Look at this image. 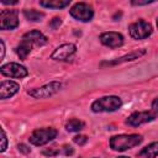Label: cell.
<instances>
[{
    "instance_id": "obj_1",
    "label": "cell",
    "mask_w": 158,
    "mask_h": 158,
    "mask_svg": "<svg viewBox=\"0 0 158 158\" xmlns=\"http://www.w3.org/2000/svg\"><path fill=\"white\" fill-rule=\"evenodd\" d=\"M143 141V137L137 133H131V135H116L110 138V147L114 151L117 152H123L130 148H133L138 144H141Z\"/></svg>"
},
{
    "instance_id": "obj_2",
    "label": "cell",
    "mask_w": 158,
    "mask_h": 158,
    "mask_svg": "<svg viewBox=\"0 0 158 158\" xmlns=\"http://www.w3.org/2000/svg\"><path fill=\"white\" fill-rule=\"evenodd\" d=\"M122 105V100L116 96V95H107V96H102L96 99L90 109L93 112H112L116 111L121 107Z\"/></svg>"
},
{
    "instance_id": "obj_3",
    "label": "cell",
    "mask_w": 158,
    "mask_h": 158,
    "mask_svg": "<svg viewBox=\"0 0 158 158\" xmlns=\"http://www.w3.org/2000/svg\"><path fill=\"white\" fill-rule=\"evenodd\" d=\"M57 137V130L52 127H44V128H37L35 130L30 136V143L33 146H43L48 142L53 141Z\"/></svg>"
},
{
    "instance_id": "obj_4",
    "label": "cell",
    "mask_w": 158,
    "mask_h": 158,
    "mask_svg": "<svg viewBox=\"0 0 158 158\" xmlns=\"http://www.w3.org/2000/svg\"><path fill=\"white\" fill-rule=\"evenodd\" d=\"M128 32L133 40H144L152 35L153 28L149 22L144 20H138L128 26Z\"/></svg>"
},
{
    "instance_id": "obj_5",
    "label": "cell",
    "mask_w": 158,
    "mask_h": 158,
    "mask_svg": "<svg viewBox=\"0 0 158 158\" xmlns=\"http://www.w3.org/2000/svg\"><path fill=\"white\" fill-rule=\"evenodd\" d=\"M69 14H70V16L73 19H75L78 21H81V22H89L94 17L93 7L86 2H77V4H74L70 7Z\"/></svg>"
},
{
    "instance_id": "obj_6",
    "label": "cell",
    "mask_w": 158,
    "mask_h": 158,
    "mask_svg": "<svg viewBox=\"0 0 158 158\" xmlns=\"http://www.w3.org/2000/svg\"><path fill=\"white\" fill-rule=\"evenodd\" d=\"M62 88V83L59 81H51L41 88H36L32 90H28L27 94L32 96L33 99H47L54 94H57Z\"/></svg>"
},
{
    "instance_id": "obj_7",
    "label": "cell",
    "mask_w": 158,
    "mask_h": 158,
    "mask_svg": "<svg viewBox=\"0 0 158 158\" xmlns=\"http://www.w3.org/2000/svg\"><path fill=\"white\" fill-rule=\"evenodd\" d=\"M19 26L17 10H2L0 12V28L2 31L15 30Z\"/></svg>"
},
{
    "instance_id": "obj_8",
    "label": "cell",
    "mask_w": 158,
    "mask_h": 158,
    "mask_svg": "<svg viewBox=\"0 0 158 158\" xmlns=\"http://www.w3.org/2000/svg\"><path fill=\"white\" fill-rule=\"evenodd\" d=\"M0 73L5 77L17 78V79H21V78H25L28 75V72L23 65L19 64V63H14V62L2 64L0 67Z\"/></svg>"
},
{
    "instance_id": "obj_9",
    "label": "cell",
    "mask_w": 158,
    "mask_h": 158,
    "mask_svg": "<svg viewBox=\"0 0 158 158\" xmlns=\"http://www.w3.org/2000/svg\"><path fill=\"white\" fill-rule=\"evenodd\" d=\"M157 114L154 111H137V112H133L127 118H126V123L128 126H132V127H137V126H141L143 123H147V122H151L156 118Z\"/></svg>"
},
{
    "instance_id": "obj_10",
    "label": "cell",
    "mask_w": 158,
    "mask_h": 158,
    "mask_svg": "<svg viewBox=\"0 0 158 158\" xmlns=\"http://www.w3.org/2000/svg\"><path fill=\"white\" fill-rule=\"evenodd\" d=\"M99 40L104 46H106L109 48H118V47H121L123 44V41H125V38H123V36L121 33L114 32V31H109V32L101 33Z\"/></svg>"
},
{
    "instance_id": "obj_11",
    "label": "cell",
    "mask_w": 158,
    "mask_h": 158,
    "mask_svg": "<svg viewBox=\"0 0 158 158\" xmlns=\"http://www.w3.org/2000/svg\"><path fill=\"white\" fill-rule=\"evenodd\" d=\"M77 51V46L74 43H63L59 47H57L53 53L51 54V58L54 60H68Z\"/></svg>"
},
{
    "instance_id": "obj_12",
    "label": "cell",
    "mask_w": 158,
    "mask_h": 158,
    "mask_svg": "<svg viewBox=\"0 0 158 158\" xmlns=\"http://www.w3.org/2000/svg\"><path fill=\"white\" fill-rule=\"evenodd\" d=\"M20 90V84L12 80H4L0 84V99L5 100L14 96Z\"/></svg>"
},
{
    "instance_id": "obj_13",
    "label": "cell",
    "mask_w": 158,
    "mask_h": 158,
    "mask_svg": "<svg viewBox=\"0 0 158 158\" xmlns=\"http://www.w3.org/2000/svg\"><path fill=\"white\" fill-rule=\"evenodd\" d=\"M22 40L23 41H27L30 42L32 46H36V47H41V46H44L47 43V37L40 32L38 30H32V31H28L26 32L23 36H22Z\"/></svg>"
},
{
    "instance_id": "obj_14",
    "label": "cell",
    "mask_w": 158,
    "mask_h": 158,
    "mask_svg": "<svg viewBox=\"0 0 158 158\" xmlns=\"http://www.w3.org/2000/svg\"><path fill=\"white\" fill-rule=\"evenodd\" d=\"M146 53L144 49H137V51H133L121 58H117L115 60H111V62H105L102 63V65H116V64H121V63H125V62H131V60H135V59H138L139 57H142L143 54Z\"/></svg>"
},
{
    "instance_id": "obj_15",
    "label": "cell",
    "mask_w": 158,
    "mask_h": 158,
    "mask_svg": "<svg viewBox=\"0 0 158 158\" xmlns=\"http://www.w3.org/2000/svg\"><path fill=\"white\" fill-rule=\"evenodd\" d=\"M138 156L142 158H156L158 156V142H152L138 152Z\"/></svg>"
},
{
    "instance_id": "obj_16",
    "label": "cell",
    "mask_w": 158,
    "mask_h": 158,
    "mask_svg": "<svg viewBox=\"0 0 158 158\" xmlns=\"http://www.w3.org/2000/svg\"><path fill=\"white\" fill-rule=\"evenodd\" d=\"M70 4V0H41L40 5L47 9H64Z\"/></svg>"
},
{
    "instance_id": "obj_17",
    "label": "cell",
    "mask_w": 158,
    "mask_h": 158,
    "mask_svg": "<svg viewBox=\"0 0 158 158\" xmlns=\"http://www.w3.org/2000/svg\"><path fill=\"white\" fill-rule=\"evenodd\" d=\"M32 47H33V46H32L30 42L21 40V42H20V43L17 44V47H16V53H17V56L20 57V59L25 60V59L27 58V56L31 53Z\"/></svg>"
},
{
    "instance_id": "obj_18",
    "label": "cell",
    "mask_w": 158,
    "mask_h": 158,
    "mask_svg": "<svg viewBox=\"0 0 158 158\" xmlns=\"http://www.w3.org/2000/svg\"><path fill=\"white\" fill-rule=\"evenodd\" d=\"M23 16L26 17V20L32 21V22H38L44 17V12L35 10V9H30V10H23Z\"/></svg>"
},
{
    "instance_id": "obj_19",
    "label": "cell",
    "mask_w": 158,
    "mask_h": 158,
    "mask_svg": "<svg viewBox=\"0 0 158 158\" xmlns=\"http://www.w3.org/2000/svg\"><path fill=\"white\" fill-rule=\"evenodd\" d=\"M85 127V123L78 118H72L65 123V130L68 132H79Z\"/></svg>"
},
{
    "instance_id": "obj_20",
    "label": "cell",
    "mask_w": 158,
    "mask_h": 158,
    "mask_svg": "<svg viewBox=\"0 0 158 158\" xmlns=\"http://www.w3.org/2000/svg\"><path fill=\"white\" fill-rule=\"evenodd\" d=\"M73 142L79 146H84L88 142V137L85 135H77L75 137H73Z\"/></svg>"
},
{
    "instance_id": "obj_21",
    "label": "cell",
    "mask_w": 158,
    "mask_h": 158,
    "mask_svg": "<svg viewBox=\"0 0 158 158\" xmlns=\"http://www.w3.org/2000/svg\"><path fill=\"white\" fill-rule=\"evenodd\" d=\"M42 153H43L44 156H49V157H54V156H57V154H59V153H60V151H59V148H56V147H52V148H46V149H43V151H42Z\"/></svg>"
},
{
    "instance_id": "obj_22",
    "label": "cell",
    "mask_w": 158,
    "mask_h": 158,
    "mask_svg": "<svg viewBox=\"0 0 158 158\" xmlns=\"http://www.w3.org/2000/svg\"><path fill=\"white\" fill-rule=\"evenodd\" d=\"M7 148V138H6V133L4 131V128H1V147H0V152H5Z\"/></svg>"
},
{
    "instance_id": "obj_23",
    "label": "cell",
    "mask_w": 158,
    "mask_h": 158,
    "mask_svg": "<svg viewBox=\"0 0 158 158\" xmlns=\"http://www.w3.org/2000/svg\"><path fill=\"white\" fill-rule=\"evenodd\" d=\"M60 25H62V19H60V17H53V19L51 20V22H49V27H51L52 30L59 28Z\"/></svg>"
},
{
    "instance_id": "obj_24",
    "label": "cell",
    "mask_w": 158,
    "mask_h": 158,
    "mask_svg": "<svg viewBox=\"0 0 158 158\" xmlns=\"http://www.w3.org/2000/svg\"><path fill=\"white\" fill-rule=\"evenodd\" d=\"M59 151H60V153L62 154H64V156H70V154H73V148L70 147V146H68V144H64L62 148H59Z\"/></svg>"
},
{
    "instance_id": "obj_25",
    "label": "cell",
    "mask_w": 158,
    "mask_h": 158,
    "mask_svg": "<svg viewBox=\"0 0 158 158\" xmlns=\"http://www.w3.org/2000/svg\"><path fill=\"white\" fill-rule=\"evenodd\" d=\"M152 2H154L153 0H132L131 1V4L132 5H137V6H139V5H148V4H152Z\"/></svg>"
},
{
    "instance_id": "obj_26",
    "label": "cell",
    "mask_w": 158,
    "mask_h": 158,
    "mask_svg": "<svg viewBox=\"0 0 158 158\" xmlns=\"http://www.w3.org/2000/svg\"><path fill=\"white\" fill-rule=\"evenodd\" d=\"M17 148H19L20 152H22V153H25V154H27V153L31 152V148H28V147H27L26 144H23V143H20V144L17 146Z\"/></svg>"
},
{
    "instance_id": "obj_27",
    "label": "cell",
    "mask_w": 158,
    "mask_h": 158,
    "mask_svg": "<svg viewBox=\"0 0 158 158\" xmlns=\"http://www.w3.org/2000/svg\"><path fill=\"white\" fill-rule=\"evenodd\" d=\"M152 111H154L156 114H158V96L152 101Z\"/></svg>"
},
{
    "instance_id": "obj_28",
    "label": "cell",
    "mask_w": 158,
    "mask_h": 158,
    "mask_svg": "<svg viewBox=\"0 0 158 158\" xmlns=\"http://www.w3.org/2000/svg\"><path fill=\"white\" fill-rule=\"evenodd\" d=\"M0 44H1V59H2L5 56V43L2 40H0Z\"/></svg>"
},
{
    "instance_id": "obj_29",
    "label": "cell",
    "mask_w": 158,
    "mask_h": 158,
    "mask_svg": "<svg viewBox=\"0 0 158 158\" xmlns=\"http://www.w3.org/2000/svg\"><path fill=\"white\" fill-rule=\"evenodd\" d=\"M1 4H4V5H15V4H17V1H6V0H2Z\"/></svg>"
},
{
    "instance_id": "obj_30",
    "label": "cell",
    "mask_w": 158,
    "mask_h": 158,
    "mask_svg": "<svg viewBox=\"0 0 158 158\" xmlns=\"http://www.w3.org/2000/svg\"><path fill=\"white\" fill-rule=\"evenodd\" d=\"M117 158H130V157H126V156H120V157H117Z\"/></svg>"
},
{
    "instance_id": "obj_31",
    "label": "cell",
    "mask_w": 158,
    "mask_h": 158,
    "mask_svg": "<svg viewBox=\"0 0 158 158\" xmlns=\"http://www.w3.org/2000/svg\"><path fill=\"white\" fill-rule=\"evenodd\" d=\"M157 28H158V19H157Z\"/></svg>"
}]
</instances>
